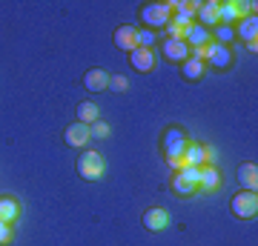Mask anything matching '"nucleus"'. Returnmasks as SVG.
Listing matches in <instances>:
<instances>
[{"label":"nucleus","mask_w":258,"mask_h":246,"mask_svg":"<svg viewBox=\"0 0 258 246\" xmlns=\"http://www.w3.org/2000/svg\"><path fill=\"white\" fill-rule=\"evenodd\" d=\"M184 149H186V135L181 129H169L164 137V152H166V160H169L172 169L184 166Z\"/></svg>","instance_id":"nucleus-1"},{"label":"nucleus","mask_w":258,"mask_h":246,"mask_svg":"<svg viewBox=\"0 0 258 246\" xmlns=\"http://www.w3.org/2000/svg\"><path fill=\"white\" fill-rule=\"evenodd\" d=\"M141 18H144V23L149 29H161V26H169L172 9H169V3H149V6H144Z\"/></svg>","instance_id":"nucleus-2"},{"label":"nucleus","mask_w":258,"mask_h":246,"mask_svg":"<svg viewBox=\"0 0 258 246\" xmlns=\"http://www.w3.org/2000/svg\"><path fill=\"white\" fill-rule=\"evenodd\" d=\"M78 175L86 178V181H98L103 175V157L98 152H83L78 157Z\"/></svg>","instance_id":"nucleus-3"},{"label":"nucleus","mask_w":258,"mask_h":246,"mask_svg":"<svg viewBox=\"0 0 258 246\" xmlns=\"http://www.w3.org/2000/svg\"><path fill=\"white\" fill-rule=\"evenodd\" d=\"M249 15V3H218V26H230Z\"/></svg>","instance_id":"nucleus-4"},{"label":"nucleus","mask_w":258,"mask_h":246,"mask_svg":"<svg viewBox=\"0 0 258 246\" xmlns=\"http://www.w3.org/2000/svg\"><path fill=\"white\" fill-rule=\"evenodd\" d=\"M232 212L238 215V218H255L258 215V198L255 192H241L232 198Z\"/></svg>","instance_id":"nucleus-5"},{"label":"nucleus","mask_w":258,"mask_h":246,"mask_svg":"<svg viewBox=\"0 0 258 246\" xmlns=\"http://www.w3.org/2000/svg\"><path fill=\"white\" fill-rule=\"evenodd\" d=\"M115 46L123 49V52H135L138 49V29L135 26H118L115 29V35H112Z\"/></svg>","instance_id":"nucleus-6"},{"label":"nucleus","mask_w":258,"mask_h":246,"mask_svg":"<svg viewBox=\"0 0 258 246\" xmlns=\"http://www.w3.org/2000/svg\"><path fill=\"white\" fill-rule=\"evenodd\" d=\"M195 15H198V26H204V29H215L218 26V3H215V0L201 3V6L195 9Z\"/></svg>","instance_id":"nucleus-7"},{"label":"nucleus","mask_w":258,"mask_h":246,"mask_svg":"<svg viewBox=\"0 0 258 246\" xmlns=\"http://www.w3.org/2000/svg\"><path fill=\"white\" fill-rule=\"evenodd\" d=\"M238 35L247 40V49H252L255 52V40H258V18H252V15H247V18L238 20Z\"/></svg>","instance_id":"nucleus-8"},{"label":"nucleus","mask_w":258,"mask_h":246,"mask_svg":"<svg viewBox=\"0 0 258 246\" xmlns=\"http://www.w3.org/2000/svg\"><path fill=\"white\" fill-rule=\"evenodd\" d=\"M164 55L169 60H178V63H184L186 57H189V46L184 40H178V37H166L164 40Z\"/></svg>","instance_id":"nucleus-9"},{"label":"nucleus","mask_w":258,"mask_h":246,"mask_svg":"<svg viewBox=\"0 0 258 246\" xmlns=\"http://www.w3.org/2000/svg\"><path fill=\"white\" fill-rule=\"evenodd\" d=\"M215 69H230L232 63V52L230 46H221V43H210V57H207Z\"/></svg>","instance_id":"nucleus-10"},{"label":"nucleus","mask_w":258,"mask_h":246,"mask_svg":"<svg viewBox=\"0 0 258 246\" xmlns=\"http://www.w3.org/2000/svg\"><path fill=\"white\" fill-rule=\"evenodd\" d=\"M129 63H132V69L135 72H149L152 66H155V55L149 52V49H135V52H129Z\"/></svg>","instance_id":"nucleus-11"},{"label":"nucleus","mask_w":258,"mask_h":246,"mask_svg":"<svg viewBox=\"0 0 258 246\" xmlns=\"http://www.w3.org/2000/svg\"><path fill=\"white\" fill-rule=\"evenodd\" d=\"M63 137H66L69 146H83L92 137V126H86V123H72V126L63 132Z\"/></svg>","instance_id":"nucleus-12"},{"label":"nucleus","mask_w":258,"mask_h":246,"mask_svg":"<svg viewBox=\"0 0 258 246\" xmlns=\"http://www.w3.org/2000/svg\"><path fill=\"white\" fill-rule=\"evenodd\" d=\"M221 186V175L215 166H201V172H198V189L204 192H215Z\"/></svg>","instance_id":"nucleus-13"},{"label":"nucleus","mask_w":258,"mask_h":246,"mask_svg":"<svg viewBox=\"0 0 258 246\" xmlns=\"http://www.w3.org/2000/svg\"><path fill=\"white\" fill-rule=\"evenodd\" d=\"M166 223H169V215H166V209H161V206H155V209H149L147 215H144V226H147L149 232H161V229H166Z\"/></svg>","instance_id":"nucleus-14"},{"label":"nucleus","mask_w":258,"mask_h":246,"mask_svg":"<svg viewBox=\"0 0 258 246\" xmlns=\"http://www.w3.org/2000/svg\"><path fill=\"white\" fill-rule=\"evenodd\" d=\"M184 166H207V149L201 143H186L184 149Z\"/></svg>","instance_id":"nucleus-15"},{"label":"nucleus","mask_w":258,"mask_h":246,"mask_svg":"<svg viewBox=\"0 0 258 246\" xmlns=\"http://www.w3.org/2000/svg\"><path fill=\"white\" fill-rule=\"evenodd\" d=\"M83 86H86L89 92L109 89V74L101 72V69H92V72H86V77H83Z\"/></svg>","instance_id":"nucleus-16"},{"label":"nucleus","mask_w":258,"mask_h":246,"mask_svg":"<svg viewBox=\"0 0 258 246\" xmlns=\"http://www.w3.org/2000/svg\"><path fill=\"white\" fill-rule=\"evenodd\" d=\"M238 181H241V186H244V192H255V186H258L255 163H241L238 166Z\"/></svg>","instance_id":"nucleus-17"},{"label":"nucleus","mask_w":258,"mask_h":246,"mask_svg":"<svg viewBox=\"0 0 258 246\" xmlns=\"http://www.w3.org/2000/svg\"><path fill=\"white\" fill-rule=\"evenodd\" d=\"M207 40H210V29H204V26H198V23H192V26L184 32V43L186 46H207Z\"/></svg>","instance_id":"nucleus-18"},{"label":"nucleus","mask_w":258,"mask_h":246,"mask_svg":"<svg viewBox=\"0 0 258 246\" xmlns=\"http://www.w3.org/2000/svg\"><path fill=\"white\" fill-rule=\"evenodd\" d=\"M204 69H207V63L198 60V57H186L184 60V77L186 80H198V77L204 74Z\"/></svg>","instance_id":"nucleus-19"},{"label":"nucleus","mask_w":258,"mask_h":246,"mask_svg":"<svg viewBox=\"0 0 258 246\" xmlns=\"http://www.w3.org/2000/svg\"><path fill=\"white\" fill-rule=\"evenodd\" d=\"M18 212H20V206L15 198H0V220L12 223V220L18 218Z\"/></svg>","instance_id":"nucleus-20"},{"label":"nucleus","mask_w":258,"mask_h":246,"mask_svg":"<svg viewBox=\"0 0 258 246\" xmlns=\"http://www.w3.org/2000/svg\"><path fill=\"white\" fill-rule=\"evenodd\" d=\"M78 123H86V126L98 123V106L95 103H81L78 106Z\"/></svg>","instance_id":"nucleus-21"},{"label":"nucleus","mask_w":258,"mask_h":246,"mask_svg":"<svg viewBox=\"0 0 258 246\" xmlns=\"http://www.w3.org/2000/svg\"><path fill=\"white\" fill-rule=\"evenodd\" d=\"M212 37H215V43L227 46V40L235 37V29H232V26H215V29H212Z\"/></svg>","instance_id":"nucleus-22"},{"label":"nucleus","mask_w":258,"mask_h":246,"mask_svg":"<svg viewBox=\"0 0 258 246\" xmlns=\"http://www.w3.org/2000/svg\"><path fill=\"white\" fill-rule=\"evenodd\" d=\"M172 189H175L178 195H192L198 186H195V183H189V181H184V178L175 172V178H172Z\"/></svg>","instance_id":"nucleus-23"},{"label":"nucleus","mask_w":258,"mask_h":246,"mask_svg":"<svg viewBox=\"0 0 258 246\" xmlns=\"http://www.w3.org/2000/svg\"><path fill=\"white\" fill-rule=\"evenodd\" d=\"M152 43H155V35H152V29H141V32H138V46H141V49H149Z\"/></svg>","instance_id":"nucleus-24"},{"label":"nucleus","mask_w":258,"mask_h":246,"mask_svg":"<svg viewBox=\"0 0 258 246\" xmlns=\"http://www.w3.org/2000/svg\"><path fill=\"white\" fill-rule=\"evenodd\" d=\"M109 89H115V92H126V89H129V80L123 77V74H115V77H109Z\"/></svg>","instance_id":"nucleus-25"},{"label":"nucleus","mask_w":258,"mask_h":246,"mask_svg":"<svg viewBox=\"0 0 258 246\" xmlns=\"http://www.w3.org/2000/svg\"><path fill=\"white\" fill-rule=\"evenodd\" d=\"M12 243V223H6V220H0V246Z\"/></svg>","instance_id":"nucleus-26"},{"label":"nucleus","mask_w":258,"mask_h":246,"mask_svg":"<svg viewBox=\"0 0 258 246\" xmlns=\"http://www.w3.org/2000/svg\"><path fill=\"white\" fill-rule=\"evenodd\" d=\"M92 135H95V137H106V135H109V126L98 120V123H92Z\"/></svg>","instance_id":"nucleus-27"}]
</instances>
